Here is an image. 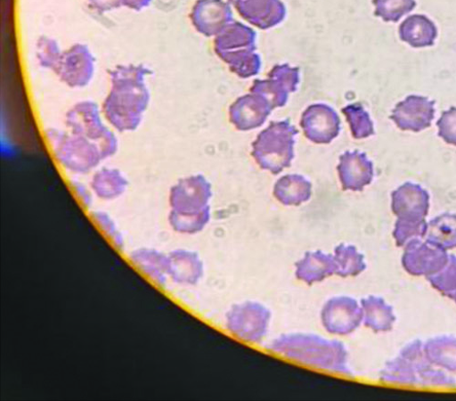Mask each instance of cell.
Here are the masks:
<instances>
[{"mask_svg": "<svg viewBox=\"0 0 456 401\" xmlns=\"http://www.w3.org/2000/svg\"><path fill=\"white\" fill-rule=\"evenodd\" d=\"M97 227L111 241L118 250H123L125 241L112 218L104 211L95 210L91 215Z\"/></svg>", "mask_w": 456, "mask_h": 401, "instance_id": "cell-33", "label": "cell"}, {"mask_svg": "<svg viewBox=\"0 0 456 401\" xmlns=\"http://www.w3.org/2000/svg\"><path fill=\"white\" fill-rule=\"evenodd\" d=\"M438 135L447 143L456 147V107L443 113L437 122Z\"/></svg>", "mask_w": 456, "mask_h": 401, "instance_id": "cell-34", "label": "cell"}, {"mask_svg": "<svg viewBox=\"0 0 456 401\" xmlns=\"http://www.w3.org/2000/svg\"><path fill=\"white\" fill-rule=\"evenodd\" d=\"M342 189L361 192L373 178V165L364 153L346 152L339 158L338 166Z\"/></svg>", "mask_w": 456, "mask_h": 401, "instance_id": "cell-14", "label": "cell"}, {"mask_svg": "<svg viewBox=\"0 0 456 401\" xmlns=\"http://www.w3.org/2000/svg\"><path fill=\"white\" fill-rule=\"evenodd\" d=\"M432 286L456 303V257L449 255V260L438 273L428 277Z\"/></svg>", "mask_w": 456, "mask_h": 401, "instance_id": "cell-28", "label": "cell"}, {"mask_svg": "<svg viewBox=\"0 0 456 401\" xmlns=\"http://www.w3.org/2000/svg\"><path fill=\"white\" fill-rule=\"evenodd\" d=\"M144 65H119L109 71L110 88L102 106L107 124L118 133L137 130L149 107L151 94Z\"/></svg>", "mask_w": 456, "mask_h": 401, "instance_id": "cell-1", "label": "cell"}, {"mask_svg": "<svg viewBox=\"0 0 456 401\" xmlns=\"http://www.w3.org/2000/svg\"><path fill=\"white\" fill-rule=\"evenodd\" d=\"M210 220V207L199 212H178L171 209L168 217L172 229L183 234L201 232Z\"/></svg>", "mask_w": 456, "mask_h": 401, "instance_id": "cell-26", "label": "cell"}, {"mask_svg": "<svg viewBox=\"0 0 456 401\" xmlns=\"http://www.w3.org/2000/svg\"><path fill=\"white\" fill-rule=\"evenodd\" d=\"M273 109L269 102L252 97L240 98L231 108V121L239 130H251L263 125Z\"/></svg>", "mask_w": 456, "mask_h": 401, "instance_id": "cell-17", "label": "cell"}, {"mask_svg": "<svg viewBox=\"0 0 456 401\" xmlns=\"http://www.w3.org/2000/svg\"><path fill=\"white\" fill-rule=\"evenodd\" d=\"M427 241L444 250L456 248V215L442 214L428 225Z\"/></svg>", "mask_w": 456, "mask_h": 401, "instance_id": "cell-24", "label": "cell"}, {"mask_svg": "<svg viewBox=\"0 0 456 401\" xmlns=\"http://www.w3.org/2000/svg\"><path fill=\"white\" fill-rule=\"evenodd\" d=\"M297 134L289 121L272 123L254 142L252 156L260 168L277 175L290 166Z\"/></svg>", "mask_w": 456, "mask_h": 401, "instance_id": "cell-5", "label": "cell"}, {"mask_svg": "<svg viewBox=\"0 0 456 401\" xmlns=\"http://www.w3.org/2000/svg\"><path fill=\"white\" fill-rule=\"evenodd\" d=\"M62 53L58 43L47 36H42L36 45V56L39 64L45 69L54 71Z\"/></svg>", "mask_w": 456, "mask_h": 401, "instance_id": "cell-31", "label": "cell"}, {"mask_svg": "<svg viewBox=\"0 0 456 401\" xmlns=\"http://www.w3.org/2000/svg\"><path fill=\"white\" fill-rule=\"evenodd\" d=\"M333 258L337 266L336 274L342 278L358 276L366 269L363 255L353 245L341 243L337 246Z\"/></svg>", "mask_w": 456, "mask_h": 401, "instance_id": "cell-25", "label": "cell"}, {"mask_svg": "<svg viewBox=\"0 0 456 401\" xmlns=\"http://www.w3.org/2000/svg\"><path fill=\"white\" fill-rule=\"evenodd\" d=\"M269 349L305 366L349 375L348 353L344 344L314 334H288L273 340Z\"/></svg>", "mask_w": 456, "mask_h": 401, "instance_id": "cell-2", "label": "cell"}, {"mask_svg": "<svg viewBox=\"0 0 456 401\" xmlns=\"http://www.w3.org/2000/svg\"><path fill=\"white\" fill-rule=\"evenodd\" d=\"M363 322L374 332H387L393 330L396 317L392 307L383 299L370 296L361 302Z\"/></svg>", "mask_w": 456, "mask_h": 401, "instance_id": "cell-20", "label": "cell"}, {"mask_svg": "<svg viewBox=\"0 0 456 401\" xmlns=\"http://www.w3.org/2000/svg\"><path fill=\"white\" fill-rule=\"evenodd\" d=\"M65 126L69 132L95 143L103 160L116 155L119 150L116 130L107 124L102 109L94 101H81L69 108L65 117Z\"/></svg>", "mask_w": 456, "mask_h": 401, "instance_id": "cell-3", "label": "cell"}, {"mask_svg": "<svg viewBox=\"0 0 456 401\" xmlns=\"http://www.w3.org/2000/svg\"><path fill=\"white\" fill-rule=\"evenodd\" d=\"M295 267L297 279L309 285L322 282L337 274L333 255L322 250L306 252Z\"/></svg>", "mask_w": 456, "mask_h": 401, "instance_id": "cell-15", "label": "cell"}, {"mask_svg": "<svg viewBox=\"0 0 456 401\" xmlns=\"http://www.w3.org/2000/svg\"><path fill=\"white\" fill-rule=\"evenodd\" d=\"M153 0H128L127 9L134 12H141L147 8Z\"/></svg>", "mask_w": 456, "mask_h": 401, "instance_id": "cell-37", "label": "cell"}, {"mask_svg": "<svg viewBox=\"0 0 456 401\" xmlns=\"http://www.w3.org/2000/svg\"><path fill=\"white\" fill-rule=\"evenodd\" d=\"M430 197L421 186L403 184L392 194V209L398 220L424 221L428 215Z\"/></svg>", "mask_w": 456, "mask_h": 401, "instance_id": "cell-12", "label": "cell"}, {"mask_svg": "<svg viewBox=\"0 0 456 401\" xmlns=\"http://www.w3.org/2000/svg\"><path fill=\"white\" fill-rule=\"evenodd\" d=\"M448 260L446 250L428 241L415 239L405 245L402 263L408 274L429 277L442 270Z\"/></svg>", "mask_w": 456, "mask_h": 401, "instance_id": "cell-9", "label": "cell"}, {"mask_svg": "<svg viewBox=\"0 0 456 401\" xmlns=\"http://www.w3.org/2000/svg\"><path fill=\"white\" fill-rule=\"evenodd\" d=\"M130 260L151 280L159 285L167 282L168 275V257L153 249H139L130 255Z\"/></svg>", "mask_w": 456, "mask_h": 401, "instance_id": "cell-21", "label": "cell"}, {"mask_svg": "<svg viewBox=\"0 0 456 401\" xmlns=\"http://www.w3.org/2000/svg\"><path fill=\"white\" fill-rule=\"evenodd\" d=\"M435 102L424 96L410 95L394 109L391 119L403 131L420 132L431 127Z\"/></svg>", "mask_w": 456, "mask_h": 401, "instance_id": "cell-11", "label": "cell"}, {"mask_svg": "<svg viewBox=\"0 0 456 401\" xmlns=\"http://www.w3.org/2000/svg\"><path fill=\"white\" fill-rule=\"evenodd\" d=\"M301 127L306 137L317 143H329L340 130V120L330 107L315 104L302 115Z\"/></svg>", "mask_w": 456, "mask_h": 401, "instance_id": "cell-13", "label": "cell"}, {"mask_svg": "<svg viewBox=\"0 0 456 401\" xmlns=\"http://www.w3.org/2000/svg\"><path fill=\"white\" fill-rule=\"evenodd\" d=\"M204 274L203 263L191 250H175L168 255V275L180 284H197Z\"/></svg>", "mask_w": 456, "mask_h": 401, "instance_id": "cell-16", "label": "cell"}, {"mask_svg": "<svg viewBox=\"0 0 456 401\" xmlns=\"http://www.w3.org/2000/svg\"><path fill=\"white\" fill-rule=\"evenodd\" d=\"M400 38L413 48L432 46L437 37V29L425 15L408 17L399 28Z\"/></svg>", "mask_w": 456, "mask_h": 401, "instance_id": "cell-19", "label": "cell"}, {"mask_svg": "<svg viewBox=\"0 0 456 401\" xmlns=\"http://www.w3.org/2000/svg\"><path fill=\"white\" fill-rule=\"evenodd\" d=\"M425 352L432 364L456 373V338L431 339L425 344Z\"/></svg>", "mask_w": 456, "mask_h": 401, "instance_id": "cell-23", "label": "cell"}, {"mask_svg": "<svg viewBox=\"0 0 456 401\" xmlns=\"http://www.w3.org/2000/svg\"><path fill=\"white\" fill-rule=\"evenodd\" d=\"M272 313L263 305L247 301L235 305L226 314L228 332L245 342L260 343L269 331Z\"/></svg>", "mask_w": 456, "mask_h": 401, "instance_id": "cell-6", "label": "cell"}, {"mask_svg": "<svg viewBox=\"0 0 456 401\" xmlns=\"http://www.w3.org/2000/svg\"><path fill=\"white\" fill-rule=\"evenodd\" d=\"M322 323L331 335L348 336L354 333L363 321L362 306L350 297H335L323 306Z\"/></svg>", "mask_w": 456, "mask_h": 401, "instance_id": "cell-8", "label": "cell"}, {"mask_svg": "<svg viewBox=\"0 0 456 401\" xmlns=\"http://www.w3.org/2000/svg\"><path fill=\"white\" fill-rule=\"evenodd\" d=\"M69 185L75 197L77 198L83 206L90 208L93 205L94 194L91 187H87L77 178L71 179Z\"/></svg>", "mask_w": 456, "mask_h": 401, "instance_id": "cell-35", "label": "cell"}, {"mask_svg": "<svg viewBox=\"0 0 456 401\" xmlns=\"http://www.w3.org/2000/svg\"><path fill=\"white\" fill-rule=\"evenodd\" d=\"M54 74L69 88H85L94 79L95 58L87 45H74L62 53Z\"/></svg>", "mask_w": 456, "mask_h": 401, "instance_id": "cell-7", "label": "cell"}, {"mask_svg": "<svg viewBox=\"0 0 456 401\" xmlns=\"http://www.w3.org/2000/svg\"><path fill=\"white\" fill-rule=\"evenodd\" d=\"M45 138L57 163L71 175L81 176L95 171L103 160L95 143L68 130L48 128Z\"/></svg>", "mask_w": 456, "mask_h": 401, "instance_id": "cell-4", "label": "cell"}, {"mask_svg": "<svg viewBox=\"0 0 456 401\" xmlns=\"http://www.w3.org/2000/svg\"><path fill=\"white\" fill-rule=\"evenodd\" d=\"M428 224L424 221H403L397 220L394 231V238L397 246L403 247L415 239L426 236Z\"/></svg>", "mask_w": 456, "mask_h": 401, "instance_id": "cell-32", "label": "cell"}, {"mask_svg": "<svg viewBox=\"0 0 456 401\" xmlns=\"http://www.w3.org/2000/svg\"><path fill=\"white\" fill-rule=\"evenodd\" d=\"M342 112L347 118L354 138L362 139L374 135L373 123L362 105H350L342 109Z\"/></svg>", "mask_w": 456, "mask_h": 401, "instance_id": "cell-29", "label": "cell"}, {"mask_svg": "<svg viewBox=\"0 0 456 401\" xmlns=\"http://www.w3.org/2000/svg\"><path fill=\"white\" fill-rule=\"evenodd\" d=\"M212 196L211 186L201 176H191L180 179L169 193V203L178 212H199L209 207Z\"/></svg>", "mask_w": 456, "mask_h": 401, "instance_id": "cell-10", "label": "cell"}, {"mask_svg": "<svg viewBox=\"0 0 456 401\" xmlns=\"http://www.w3.org/2000/svg\"><path fill=\"white\" fill-rule=\"evenodd\" d=\"M379 381L400 385H418L419 375L413 364L402 356L389 361L379 374Z\"/></svg>", "mask_w": 456, "mask_h": 401, "instance_id": "cell-27", "label": "cell"}, {"mask_svg": "<svg viewBox=\"0 0 456 401\" xmlns=\"http://www.w3.org/2000/svg\"><path fill=\"white\" fill-rule=\"evenodd\" d=\"M275 198L285 206H298L312 197V184L298 175L284 176L274 187Z\"/></svg>", "mask_w": 456, "mask_h": 401, "instance_id": "cell-22", "label": "cell"}, {"mask_svg": "<svg viewBox=\"0 0 456 401\" xmlns=\"http://www.w3.org/2000/svg\"><path fill=\"white\" fill-rule=\"evenodd\" d=\"M129 186L126 175L117 168L104 167L96 169L91 178L94 194L102 200H113L123 196Z\"/></svg>", "mask_w": 456, "mask_h": 401, "instance_id": "cell-18", "label": "cell"}, {"mask_svg": "<svg viewBox=\"0 0 456 401\" xmlns=\"http://www.w3.org/2000/svg\"><path fill=\"white\" fill-rule=\"evenodd\" d=\"M375 14L386 21L396 22L416 6L415 0H374Z\"/></svg>", "mask_w": 456, "mask_h": 401, "instance_id": "cell-30", "label": "cell"}, {"mask_svg": "<svg viewBox=\"0 0 456 401\" xmlns=\"http://www.w3.org/2000/svg\"><path fill=\"white\" fill-rule=\"evenodd\" d=\"M89 7L98 13H106L123 7L127 8L128 0H86Z\"/></svg>", "mask_w": 456, "mask_h": 401, "instance_id": "cell-36", "label": "cell"}]
</instances>
